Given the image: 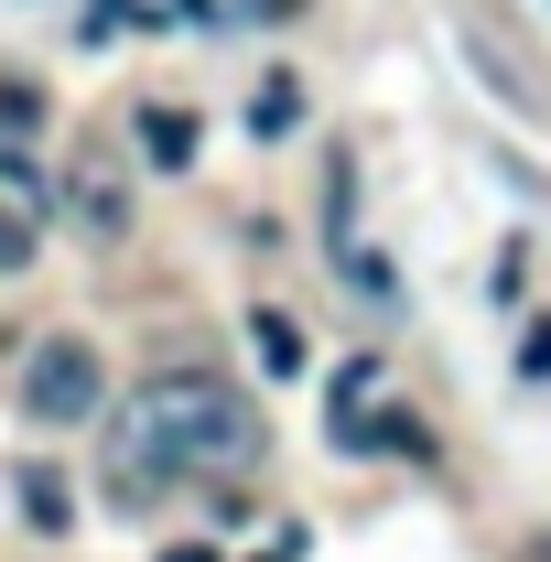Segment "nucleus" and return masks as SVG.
<instances>
[{
	"label": "nucleus",
	"instance_id": "obj_1",
	"mask_svg": "<svg viewBox=\"0 0 551 562\" xmlns=\"http://www.w3.org/2000/svg\"><path fill=\"white\" fill-rule=\"evenodd\" d=\"M249 454H260V412L206 368H162L131 401V422L109 432V497H151L173 476H227Z\"/></svg>",
	"mask_w": 551,
	"mask_h": 562
},
{
	"label": "nucleus",
	"instance_id": "obj_9",
	"mask_svg": "<svg viewBox=\"0 0 551 562\" xmlns=\"http://www.w3.org/2000/svg\"><path fill=\"white\" fill-rule=\"evenodd\" d=\"M249 22H303V0H238Z\"/></svg>",
	"mask_w": 551,
	"mask_h": 562
},
{
	"label": "nucleus",
	"instance_id": "obj_6",
	"mask_svg": "<svg viewBox=\"0 0 551 562\" xmlns=\"http://www.w3.org/2000/svg\"><path fill=\"white\" fill-rule=\"evenodd\" d=\"M44 120V87L33 76H0V131H33Z\"/></svg>",
	"mask_w": 551,
	"mask_h": 562
},
{
	"label": "nucleus",
	"instance_id": "obj_5",
	"mask_svg": "<svg viewBox=\"0 0 551 562\" xmlns=\"http://www.w3.org/2000/svg\"><path fill=\"white\" fill-rule=\"evenodd\" d=\"M22 519H33V530H66L76 508H66V487H55V476H22Z\"/></svg>",
	"mask_w": 551,
	"mask_h": 562
},
{
	"label": "nucleus",
	"instance_id": "obj_4",
	"mask_svg": "<svg viewBox=\"0 0 551 562\" xmlns=\"http://www.w3.org/2000/svg\"><path fill=\"white\" fill-rule=\"evenodd\" d=\"M249 336H260V368H271V379H292V368H303V325H292V314H260Z\"/></svg>",
	"mask_w": 551,
	"mask_h": 562
},
{
	"label": "nucleus",
	"instance_id": "obj_11",
	"mask_svg": "<svg viewBox=\"0 0 551 562\" xmlns=\"http://www.w3.org/2000/svg\"><path fill=\"white\" fill-rule=\"evenodd\" d=\"M162 562H216V552H206V541H173V552H162Z\"/></svg>",
	"mask_w": 551,
	"mask_h": 562
},
{
	"label": "nucleus",
	"instance_id": "obj_8",
	"mask_svg": "<svg viewBox=\"0 0 551 562\" xmlns=\"http://www.w3.org/2000/svg\"><path fill=\"white\" fill-rule=\"evenodd\" d=\"M249 120H260V131H292V120H303V98H292V87H260V109H249Z\"/></svg>",
	"mask_w": 551,
	"mask_h": 562
},
{
	"label": "nucleus",
	"instance_id": "obj_2",
	"mask_svg": "<svg viewBox=\"0 0 551 562\" xmlns=\"http://www.w3.org/2000/svg\"><path fill=\"white\" fill-rule=\"evenodd\" d=\"M98 401H109L98 347H87V336H44V347H33V368H22V412L66 432V422H98Z\"/></svg>",
	"mask_w": 551,
	"mask_h": 562
},
{
	"label": "nucleus",
	"instance_id": "obj_12",
	"mask_svg": "<svg viewBox=\"0 0 551 562\" xmlns=\"http://www.w3.org/2000/svg\"><path fill=\"white\" fill-rule=\"evenodd\" d=\"M271 562H292V552H271Z\"/></svg>",
	"mask_w": 551,
	"mask_h": 562
},
{
	"label": "nucleus",
	"instance_id": "obj_3",
	"mask_svg": "<svg viewBox=\"0 0 551 562\" xmlns=\"http://www.w3.org/2000/svg\"><path fill=\"white\" fill-rule=\"evenodd\" d=\"M140 151H151L162 173H184V162H195V120H184V109H140Z\"/></svg>",
	"mask_w": 551,
	"mask_h": 562
},
{
	"label": "nucleus",
	"instance_id": "obj_10",
	"mask_svg": "<svg viewBox=\"0 0 551 562\" xmlns=\"http://www.w3.org/2000/svg\"><path fill=\"white\" fill-rule=\"evenodd\" d=\"M530 379H551V325H530Z\"/></svg>",
	"mask_w": 551,
	"mask_h": 562
},
{
	"label": "nucleus",
	"instance_id": "obj_7",
	"mask_svg": "<svg viewBox=\"0 0 551 562\" xmlns=\"http://www.w3.org/2000/svg\"><path fill=\"white\" fill-rule=\"evenodd\" d=\"M22 260H33V216L0 206V271H22Z\"/></svg>",
	"mask_w": 551,
	"mask_h": 562
}]
</instances>
